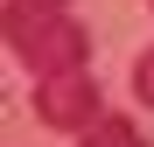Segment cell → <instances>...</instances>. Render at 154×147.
I'll list each match as a JSON object with an SVG mask.
<instances>
[{
  "label": "cell",
  "instance_id": "cell-1",
  "mask_svg": "<svg viewBox=\"0 0 154 147\" xmlns=\"http://www.w3.org/2000/svg\"><path fill=\"white\" fill-rule=\"evenodd\" d=\"M7 42L35 77H63V70L91 63V35L70 14H35V7H7Z\"/></svg>",
  "mask_w": 154,
  "mask_h": 147
},
{
  "label": "cell",
  "instance_id": "cell-2",
  "mask_svg": "<svg viewBox=\"0 0 154 147\" xmlns=\"http://www.w3.org/2000/svg\"><path fill=\"white\" fill-rule=\"evenodd\" d=\"M35 112L49 133H91L98 119H105V105H98V84L84 77V70H63V77H42L35 84Z\"/></svg>",
  "mask_w": 154,
  "mask_h": 147
},
{
  "label": "cell",
  "instance_id": "cell-3",
  "mask_svg": "<svg viewBox=\"0 0 154 147\" xmlns=\"http://www.w3.org/2000/svg\"><path fill=\"white\" fill-rule=\"evenodd\" d=\"M77 147H147L140 133H133V119H119V112H105L91 133H77Z\"/></svg>",
  "mask_w": 154,
  "mask_h": 147
},
{
  "label": "cell",
  "instance_id": "cell-4",
  "mask_svg": "<svg viewBox=\"0 0 154 147\" xmlns=\"http://www.w3.org/2000/svg\"><path fill=\"white\" fill-rule=\"evenodd\" d=\"M133 98L154 105V49H140V63H133Z\"/></svg>",
  "mask_w": 154,
  "mask_h": 147
},
{
  "label": "cell",
  "instance_id": "cell-5",
  "mask_svg": "<svg viewBox=\"0 0 154 147\" xmlns=\"http://www.w3.org/2000/svg\"><path fill=\"white\" fill-rule=\"evenodd\" d=\"M7 7H35V14H63L70 0H7Z\"/></svg>",
  "mask_w": 154,
  "mask_h": 147
},
{
  "label": "cell",
  "instance_id": "cell-6",
  "mask_svg": "<svg viewBox=\"0 0 154 147\" xmlns=\"http://www.w3.org/2000/svg\"><path fill=\"white\" fill-rule=\"evenodd\" d=\"M147 7H154V0H147Z\"/></svg>",
  "mask_w": 154,
  "mask_h": 147
}]
</instances>
